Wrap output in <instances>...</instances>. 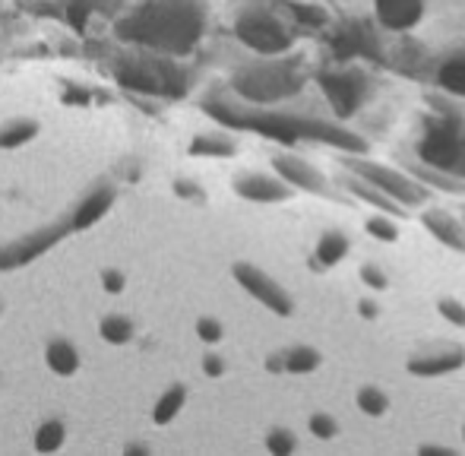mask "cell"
<instances>
[{
  "instance_id": "16",
  "label": "cell",
  "mask_w": 465,
  "mask_h": 456,
  "mask_svg": "<svg viewBox=\"0 0 465 456\" xmlns=\"http://www.w3.org/2000/svg\"><path fill=\"white\" fill-rule=\"evenodd\" d=\"M342 187L351 193L355 200H361V203H368L373 206L377 213H390V216H396V219H402V216H409V210H405L402 203H396V200L390 197V193H383L380 187H373L371 181H364V178H358V174H345L342 178Z\"/></svg>"
},
{
  "instance_id": "31",
  "label": "cell",
  "mask_w": 465,
  "mask_h": 456,
  "mask_svg": "<svg viewBox=\"0 0 465 456\" xmlns=\"http://www.w3.org/2000/svg\"><path fill=\"white\" fill-rule=\"evenodd\" d=\"M307 428H311V434L317 441H332L339 434V421L326 412H313L311 421H307Z\"/></svg>"
},
{
  "instance_id": "7",
  "label": "cell",
  "mask_w": 465,
  "mask_h": 456,
  "mask_svg": "<svg viewBox=\"0 0 465 456\" xmlns=\"http://www.w3.org/2000/svg\"><path fill=\"white\" fill-rule=\"evenodd\" d=\"M465 143V124L460 121H430L428 130H424L421 143H418V162L428 168H437V172H456V162H460Z\"/></svg>"
},
{
  "instance_id": "12",
  "label": "cell",
  "mask_w": 465,
  "mask_h": 456,
  "mask_svg": "<svg viewBox=\"0 0 465 456\" xmlns=\"http://www.w3.org/2000/svg\"><path fill=\"white\" fill-rule=\"evenodd\" d=\"M405 368L415 377H447V374H453V371L465 368V345L437 342V345H430V349L415 352Z\"/></svg>"
},
{
  "instance_id": "13",
  "label": "cell",
  "mask_w": 465,
  "mask_h": 456,
  "mask_svg": "<svg viewBox=\"0 0 465 456\" xmlns=\"http://www.w3.org/2000/svg\"><path fill=\"white\" fill-rule=\"evenodd\" d=\"M292 191L294 187L288 181H282L279 174H241L234 181V193L247 203H260V206H272V203H285L292 200Z\"/></svg>"
},
{
  "instance_id": "18",
  "label": "cell",
  "mask_w": 465,
  "mask_h": 456,
  "mask_svg": "<svg viewBox=\"0 0 465 456\" xmlns=\"http://www.w3.org/2000/svg\"><path fill=\"white\" fill-rule=\"evenodd\" d=\"M111 203H114V187H98V191H93L80 206H76L74 216H70V223H74L76 232H80V228L95 225L98 219L111 210Z\"/></svg>"
},
{
  "instance_id": "24",
  "label": "cell",
  "mask_w": 465,
  "mask_h": 456,
  "mask_svg": "<svg viewBox=\"0 0 465 456\" xmlns=\"http://www.w3.org/2000/svg\"><path fill=\"white\" fill-rule=\"evenodd\" d=\"M190 155H203V159H228V155H234V143L222 134H203L190 143Z\"/></svg>"
},
{
  "instance_id": "42",
  "label": "cell",
  "mask_w": 465,
  "mask_h": 456,
  "mask_svg": "<svg viewBox=\"0 0 465 456\" xmlns=\"http://www.w3.org/2000/svg\"><path fill=\"white\" fill-rule=\"evenodd\" d=\"M462 219H465V213H462Z\"/></svg>"
},
{
  "instance_id": "23",
  "label": "cell",
  "mask_w": 465,
  "mask_h": 456,
  "mask_svg": "<svg viewBox=\"0 0 465 456\" xmlns=\"http://www.w3.org/2000/svg\"><path fill=\"white\" fill-rule=\"evenodd\" d=\"M184 402H187V387L184 383H172V387L159 396V402H155L153 421L155 425H168V421H174L181 409H184Z\"/></svg>"
},
{
  "instance_id": "15",
  "label": "cell",
  "mask_w": 465,
  "mask_h": 456,
  "mask_svg": "<svg viewBox=\"0 0 465 456\" xmlns=\"http://www.w3.org/2000/svg\"><path fill=\"white\" fill-rule=\"evenodd\" d=\"M421 225L428 228V234L434 241H440L443 247L456 253H465V219H456L453 213L440 210V206H428L421 213Z\"/></svg>"
},
{
  "instance_id": "22",
  "label": "cell",
  "mask_w": 465,
  "mask_h": 456,
  "mask_svg": "<svg viewBox=\"0 0 465 456\" xmlns=\"http://www.w3.org/2000/svg\"><path fill=\"white\" fill-rule=\"evenodd\" d=\"M364 48H373L371 35H368V25H345V29L336 32V38H332V51H336L339 57H355L361 55Z\"/></svg>"
},
{
  "instance_id": "5",
  "label": "cell",
  "mask_w": 465,
  "mask_h": 456,
  "mask_svg": "<svg viewBox=\"0 0 465 456\" xmlns=\"http://www.w3.org/2000/svg\"><path fill=\"white\" fill-rule=\"evenodd\" d=\"M342 168L358 178L371 181L373 187H380L383 193H390L396 203H402L405 210H415V206H424L430 200V187L421 184L415 174H405L399 168L380 165V162L368 159V155L358 153H342Z\"/></svg>"
},
{
  "instance_id": "21",
  "label": "cell",
  "mask_w": 465,
  "mask_h": 456,
  "mask_svg": "<svg viewBox=\"0 0 465 456\" xmlns=\"http://www.w3.org/2000/svg\"><path fill=\"white\" fill-rule=\"evenodd\" d=\"M437 86L443 93L465 99V55H453L437 67Z\"/></svg>"
},
{
  "instance_id": "37",
  "label": "cell",
  "mask_w": 465,
  "mask_h": 456,
  "mask_svg": "<svg viewBox=\"0 0 465 456\" xmlns=\"http://www.w3.org/2000/svg\"><path fill=\"white\" fill-rule=\"evenodd\" d=\"M203 371H206L209 377H222L225 374V362H222L219 355H206L203 358Z\"/></svg>"
},
{
  "instance_id": "40",
  "label": "cell",
  "mask_w": 465,
  "mask_h": 456,
  "mask_svg": "<svg viewBox=\"0 0 465 456\" xmlns=\"http://www.w3.org/2000/svg\"><path fill=\"white\" fill-rule=\"evenodd\" d=\"M361 311H364V314H368V317L377 314V311H373V304H371V302H361Z\"/></svg>"
},
{
  "instance_id": "25",
  "label": "cell",
  "mask_w": 465,
  "mask_h": 456,
  "mask_svg": "<svg viewBox=\"0 0 465 456\" xmlns=\"http://www.w3.org/2000/svg\"><path fill=\"white\" fill-rule=\"evenodd\" d=\"M415 174L421 184H428L430 191H443V193H465V181L462 178H456V174H447V172H437V168H428V165H421V168H415Z\"/></svg>"
},
{
  "instance_id": "1",
  "label": "cell",
  "mask_w": 465,
  "mask_h": 456,
  "mask_svg": "<svg viewBox=\"0 0 465 456\" xmlns=\"http://www.w3.org/2000/svg\"><path fill=\"white\" fill-rule=\"evenodd\" d=\"M206 114L215 117L219 124L234 130H251L266 140L285 143V146H298V143H320L336 153H358L368 155V140L358 136L355 130H345L332 121H320V117H294L285 112H266L260 105H222V102H206Z\"/></svg>"
},
{
  "instance_id": "6",
  "label": "cell",
  "mask_w": 465,
  "mask_h": 456,
  "mask_svg": "<svg viewBox=\"0 0 465 456\" xmlns=\"http://www.w3.org/2000/svg\"><path fill=\"white\" fill-rule=\"evenodd\" d=\"M234 35L241 38V45H247V48L263 57H282L294 42L288 25L282 23L276 13L260 10V6L241 13L238 23H234Z\"/></svg>"
},
{
  "instance_id": "41",
  "label": "cell",
  "mask_w": 465,
  "mask_h": 456,
  "mask_svg": "<svg viewBox=\"0 0 465 456\" xmlns=\"http://www.w3.org/2000/svg\"><path fill=\"white\" fill-rule=\"evenodd\" d=\"M462 441H465V428H462Z\"/></svg>"
},
{
  "instance_id": "4",
  "label": "cell",
  "mask_w": 465,
  "mask_h": 456,
  "mask_svg": "<svg viewBox=\"0 0 465 456\" xmlns=\"http://www.w3.org/2000/svg\"><path fill=\"white\" fill-rule=\"evenodd\" d=\"M114 76L121 86L134 89L143 95H159V99H181L187 93V80L178 67L172 64V57L159 55H143V57H127L114 67Z\"/></svg>"
},
{
  "instance_id": "14",
  "label": "cell",
  "mask_w": 465,
  "mask_h": 456,
  "mask_svg": "<svg viewBox=\"0 0 465 456\" xmlns=\"http://www.w3.org/2000/svg\"><path fill=\"white\" fill-rule=\"evenodd\" d=\"M373 16L386 32H411L424 19V0H373Z\"/></svg>"
},
{
  "instance_id": "32",
  "label": "cell",
  "mask_w": 465,
  "mask_h": 456,
  "mask_svg": "<svg viewBox=\"0 0 465 456\" xmlns=\"http://www.w3.org/2000/svg\"><path fill=\"white\" fill-rule=\"evenodd\" d=\"M266 451L270 453H294L298 451V441H294V434L288 431V428H272V431L266 434Z\"/></svg>"
},
{
  "instance_id": "2",
  "label": "cell",
  "mask_w": 465,
  "mask_h": 456,
  "mask_svg": "<svg viewBox=\"0 0 465 456\" xmlns=\"http://www.w3.org/2000/svg\"><path fill=\"white\" fill-rule=\"evenodd\" d=\"M206 10L200 0H146L117 23V35L155 55L181 57L200 45Z\"/></svg>"
},
{
  "instance_id": "29",
  "label": "cell",
  "mask_w": 465,
  "mask_h": 456,
  "mask_svg": "<svg viewBox=\"0 0 465 456\" xmlns=\"http://www.w3.org/2000/svg\"><path fill=\"white\" fill-rule=\"evenodd\" d=\"M38 134V124L35 121H16L10 127L0 130V149H16L23 143H29L32 136Z\"/></svg>"
},
{
  "instance_id": "8",
  "label": "cell",
  "mask_w": 465,
  "mask_h": 456,
  "mask_svg": "<svg viewBox=\"0 0 465 456\" xmlns=\"http://www.w3.org/2000/svg\"><path fill=\"white\" fill-rule=\"evenodd\" d=\"M317 83L336 117L349 121L361 112L364 95H368V76L364 74H358V70H320Z\"/></svg>"
},
{
  "instance_id": "3",
  "label": "cell",
  "mask_w": 465,
  "mask_h": 456,
  "mask_svg": "<svg viewBox=\"0 0 465 456\" xmlns=\"http://www.w3.org/2000/svg\"><path fill=\"white\" fill-rule=\"evenodd\" d=\"M304 74H301V67L294 61L263 57V61L238 70L232 86L251 105H276V102L294 99L304 89Z\"/></svg>"
},
{
  "instance_id": "27",
  "label": "cell",
  "mask_w": 465,
  "mask_h": 456,
  "mask_svg": "<svg viewBox=\"0 0 465 456\" xmlns=\"http://www.w3.org/2000/svg\"><path fill=\"white\" fill-rule=\"evenodd\" d=\"M358 409H361L364 415H371V419H383L386 412H390V396L383 393L380 387H361L358 390Z\"/></svg>"
},
{
  "instance_id": "19",
  "label": "cell",
  "mask_w": 465,
  "mask_h": 456,
  "mask_svg": "<svg viewBox=\"0 0 465 456\" xmlns=\"http://www.w3.org/2000/svg\"><path fill=\"white\" fill-rule=\"evenodd\" d=\"M351 251V241L345 232H339V228H332V232H323L317 241V247H313V260H317V266H323V270H330V266L342 263L345 257H349Z\"/></svg>"
},
{
  "instance_id": "17",
  "label": "cell",
  "mask_w": 465,
  "mask_h": 456,
  "mask_svg": "<svg viewBox=\"0 0 465 456\" xmlns=\"http://www.w3.org/2000/svg\"><path fill=\"white\" fill-rule=\"evenodd\" d=\"M323 355L311 345H292V349L279 352L270 358V371H285V374H311L320 368Z\"/></svg>"
},
{
  "instance_id": "9",
  "label": "cell",
  "mask_w": 465,
  "mask_h": 456,
  "mask_svg": "<svg viewBox=\"0 0 465 456\" xmlns=\"http://www.w3.org/2000/svg\"><path fill=\"white\" fill-rule=\"evenodd\" d=\"M232 276H234V283H238L241 289L253 298V302H260L276 317H292L294 314V298L288 295V292L282 289V285L266 270H260V266L241 260V263L232 266Z\"/></svg>"
},
{
  "instance_id": "39",
  "label": "cell",
  "mask_w": 465,
  "mask_h": 456,
  "mask_svg": "<svg viewBox=\"0 0 465 456\" xmlns=\"http://www.w3.org/2000/svg\"><path fill=\"white\" fill-rule=\"evenodd\" d=\"M178 193H184V197H200V191H193V187H187V184H178Z\"/></svg>"
},
{
  "instance_id": "38",
  "label": "cell",
  "mask_w": 465,
  "mask_h": 456,
  "mask_svg": "<svg viewBox=\"0 0 465 456\" xmlns=\"http://www.w3.org/2000/svg\"><path fill=\"white\" fill-rule=\"evenodd\" d=\"M418 453H430V456H434V453H443V456H450V453H456V451H453V447H440V444H424Z\"/></svg>"
},
{
  "instance_id": "36",
  "label": "cell",
  "mask_w": 465,
  "mask_h": 456,
  "mask_svg": "<svg viewBox=\"0 0 465 456\" xmlns=\"http://www.w3.org/2000/svg\"><path fill=\"white\" fill-rule=\"evenodd\" d=\"M102 285H104V292L117 295V292H124V276L117 270H104L102 273Z\"/></svg>"
},
{
  "instance_id": "35",
  "label": "cell",
  "mask_w": 465,
  "mask_h": 456,
  "mask_svg": "<svg viewBox=\"0 0 465 456\" xmlns=\"http://www.w3.org/2000/svg\"><path fill=\"white\" fill-rule=\"evenodd\" d=\"M361 279L377 292H383L386 285H390V276H386L383 270H377V266H361Z\"/></svg>"
},
{
  "instance_id": "20",
  "label": "cell",
  "mask_w": 465,
  "mask_h": 456,
  "mask_svg": "<svg viewBox=\"0 0 465 456\" xmlns=\"http://www.w3.org/2000/svg\"><path fill=\"white\" fill-rule=\"evenodd\" d=\"M45 362H48V368L57 377H70L80 371V352H76V345L70 340H54L48 345V352H45Z\"/></svg>"
},
{
  "instance_id": "34",
  "label": "cell",
  "mask_w": 465,
  "mask_h": 456,
  "mask_svg": "<svg viewBox=\"0 0 465 456\" xmlns=\"http://www.w3.org/2000/svg\"><path fill=\"white\" fill-rule=\"evenodd\" d=\"M196 336H200L203 342L215 345V342H222L225 330H222V323L215 321V317H200V321H196Z\"/></svg>"
},
{
  "instance_id": "30",
  "label": "cell",
  "mask_w": 465,
  "mask_h": 456,
  "mask_svg": "<svg viewBox=\"0 0 465 456\" xmlns=\"http://www.w3.org/2000/svg\"><path fill=\"white\" fill-rule=\"evenodd\" d=\"M368 232H371V238L386 241V244H392V241H399V225H396V216H390V213H377V216H371V219H368Z\"/></svg>"
},
{
  "instance_id": "11",
  "label": "cell",
  "mask_w": 465,
  "mask_h": 456,
  "mask_svg": "<svg viewBox=\"0 0 465 456\" xmlns=\"http://www.w3.org/2000/svg\"><path fill=\"white\" fill-rule=\"evenodd\" d=\"M272 172L279 174L282 181L294 187V191H304L311 197H336V191L330 187V181L317 172L307 159L301 155H272Z\"/></svg>"
},
{
  "instance_id": "33",
  "label": "cell",
  "mask_w": 465,
  "mask_h": 456,
  "mask_svg": "<svg viewBox=\"0 0 465 456\" xmlns=\"http://www.w3.org/2000/svg\"><path fill=\"white\" fill-rule=\"evenodd\" d=\"M437 311H440V317L447 323L465 327V304L462 302H456V298H440V302H437Z\"/></svg>"
},
{
  "instance_id": "28",
  "label": "cell",
  "mask_w": 465,
  "mask_h": 456,
  "mask_svg": "<svg viewBox=\"0 0 465 456\" xmlns=\"http://www.w3.org/2000/svg\"><path fill=\"white\" fill-rule=\"evenodd\" d=\"M64 441H67V428H64V421L51 419V421H45V425L38 428V434H35V451L54 453V451H61V447H64Z\"/></svg>"
},
{
  "instance_id": "10",
  "label": "cell",
  "mask_w": 465,
  "mask_h": 456,
  "mask_svg": "<svg viewBox=\"0 0 465 456\" xmlns=\"http://www.w3.org/2000/svg\"><path fill=\"white\" fill-rule=\"evenodd\" d=\"M70 232H76V228L67 219V223L48 225V228L29 234V238H23V241H13V244H6L4 251H0V270H16V266L32 263V260L42 257L45 251H51V247H54L57 241H61L64 234H70Z\"/></svg>"
},
{
  "instance_id": "26",
  "label": "cell",
  "mask_w": 465,
  "mask_h": 456,
  "mask_svg": "<svg viewBox=\"0 0 465 456\" xmlns=\"http://www.w3.org/2000/svg\"><path fill=\"white\" fill-rule=\"evenodd\" d=\"M98 333H102L104 342L111 345H124L134 340V323H130V317H121V314H108L102 321V327H98Z\"/></svg>"
}]
</instances>
